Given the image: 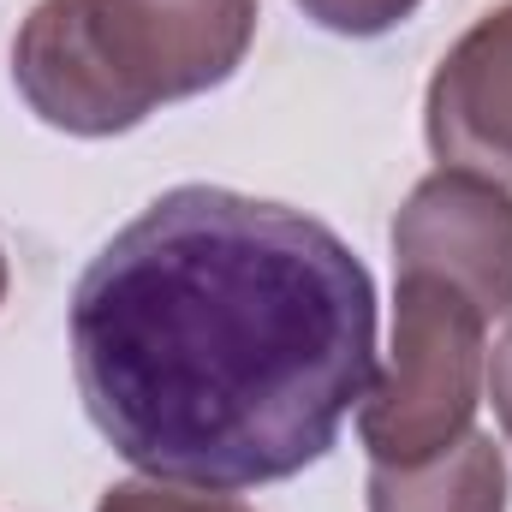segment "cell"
Segmentation results:
<instances>
[{
    "label": "cell",
    "instance_id": "52a82bcc",
    "mask_svg": "<svg viewBox=\"0 0 512 512\" xmlns=\"http://www.w3.org/2000/svg\"><path fill=\"white\" fill-rule=\"evenodd\" d=\"M96 512H251L233 495L215 489H191V483H161V477H137V483H114Z\"/></svg>",
    "mask_w": 512,
    "mask_h": 512
},
{
    "label": "cell",
    "instance_id": "30bf717a",
    "mask_svg": "<svg viewBox=\"0 0 512 512\" xmlns=\"http://www.w3.org/2000/svg\"><path fill=\"white\" fill-rule=\"evenodd\" d=\"M6 280H12V274H6V251H0V304H6Z\"/></svg>",
    "mask_w": 512,
    "mask_h": 512
},
{
    "label": "cell",
    "instance_id": "277c9868",
    "mask_svg": "<svg viewBox=\"0 0 512 512\" xmlns=\"http://www.w3.org/2000/svg\"><path fill=\"white\" fill-rule=\"evenodd\" d=\"M393 262L447 280L483 316L512 310V191L465 167L417 179L393 215Z\"/></svg>",
    "mask_w": 512,
    "mask_h": 512
},
{
    "label": "cell",
    "instance_id": "8992f818",
    "mask_svg": "<svg viewBox=\"0 0 512 512\" xmlns=\"http://www.w3.org/2000/svg\"><path fill=\"white\" fill-rule=\"evenodd\" d=\"M507 495V453L477 429L417 465H370V512H507Z\"/></svg>",
    "mask_w": 512,
    "mask_h": 512
},
{
    "label": "cell",
    "instance_id": "5b68a950",
    "mask_svg": "<svg viewBox=\"0 0 512 512\" xmlns=\"http://www.w3.org/2000/svg\"><path fill=\"white\" fill-rule=\"evenodd\" d=\"M423 137L441 167L512 185V0L441 54L423 96Z\"/></svg>",
    "mask_w": 512,
    "mask_h": 512
},
{
    "label": "cell",
    "instance_id": "6da1fadb",
    "mask_svg": "<svg viewBox=\"0 0 512 512\" xmlns=\"http://www.w3.org/2000/svg\"><path fill=\"white\" fill-rule=\"evenodd\" d=\"M72 376L96 435L143 477L286 483L376 382V280L304 209L173 185L84 268Z\"/></svg>",
    "mask_w": 512,
    "mask_h": 512
},
{
    "label": "cell",
    "instance_id": "9c48e42d",
    "mask_svg": "<svg viewBox=\"0 0 512 512\" xmlns=\"http://www.w3.org/2000/svg\"><path fill=\"white\" fill-rule=\"evenodd\" d=\"M483 387H489L495 417H501V429H507V441H512V322H507V334L495 340V352H489V376H483Z\"/></svg>",
    "mask_w": 512,
    "mask_h": 512
},
{
    "label": "cell",
    "instance_id": "3957f363",
    "mask_svg": "<svg viewBox=\"0 0 512 512\" xmlns=\"http://www.w3.org/2000/svg\"><path fill=\"white\" fill-rule=\"evenodd\" d=\"M483 310L435 274H399L393 292V352L387 370L358 399V435L370 465H417L459 435L483 405L489 346Z\"/></svg>",
    "mask_w": 512,
    "mask_h": 512
},
{
    "label": "cell",
    "instance_id": "7a4b0ae2",
    "mask_svg": "<svg viewBox=\"0 0 512 512\" xmlns=\"http://www.w3.org/2000/svg\"><path fill=\"white\" fill-rule=\"evenodd\" d=\"M256 18V0H36L12 36V84L42 126L120 137L167 102L221 90Z\"/></svg>",
    "mask_w": 512,
    "mask_h": 512
},
{
    "label": "cell",
    "instance_id": "ba28073f",
    "mask_svg": "<svg viewBox=\"0 0 512 512\" xmlns=\"http://www.w3.org/2000/svg\"><path fill=\"white\" fill-rule=\"evenodd\" d=\"M310 24L334 30V36H387L393 24H405L423 0H292Z\"/></svg>",
    "mask_w": 512,
    "mask_h": 512
}]
</instances>
